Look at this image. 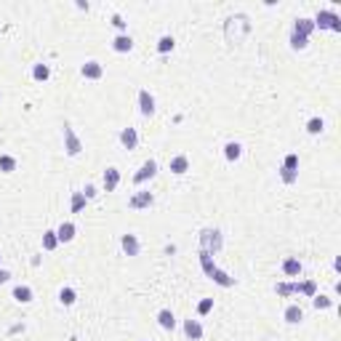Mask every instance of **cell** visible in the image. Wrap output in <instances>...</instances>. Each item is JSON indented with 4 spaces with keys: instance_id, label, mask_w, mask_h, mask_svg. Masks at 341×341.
I'll use <instances>...</instances> for the list:
<instances>
[{
    "instance_id": "cell-1",
    "label": "cell",
    "mask_w": 341,
    "mask_h": 341,
    "mask_svg": "<svg viewBox=\"0 0 341 341\" xmlns=\"http://www.w3.org/2000/svg\"><path fill=\"white\" fill-rule=\"evenodd\" d=\"M224 248V235L221 230H216V226H205V230H200V251L205 253H219Z\"/></svg>"
},
{
    "instance_id": "cell-2",
    "label": "cell",
    "mask_w": 341,
    "mask_h": 341,
    "mask_svg": "<svg viewBox=\"0 0 341 341\" xmlns=\"http://www.w3.org/2000/svg\"><path fill=\"white\" fill-rule=\"evenodd\" d=\"M315 27H320V30H330V32H341V16L333 11V8H320V11L315 14Z\"/></svg>"
},
{
    "instance_id": "cell-3",
    "label": "cell",
    "mask_w": 341,
    "mask_h": 341,
    "mask_svg": "<svg viewBox=\"0 0 341 341\" xmlns=\"http://www.w3.org/2000/svg\"><path fill=\"white\" fill-rule=\"evenodd\" d=\"M64 152H67L70 157H78L83 152V141H80L78 134H75V128L70 126V123H64Z\"/></svg>"
},
{
    "instance_id": "cell-4",
    "label": "cell",
    "mask_w": 341,
    "mask_h": 341,
    "mask_svg": "<svg viewBox=\"0 0 341 341\" xmlns=\"http://www.w3.org/2000/svg\"><path fill=\"white\" fill-rule=\"evenodd\" d=\"M155 205V195L152 192H144V189H139L128 197V208L131 211H144V208H152Z\"/></svg>"
},
{
    "instance_id": "cell-5",
    "label": "cell",
    "mask_w": 341,
    "mask_h": 341,
    "mask_svg": "<svg viewBox=\"0 0 341 341\" xmlns=\"http://www.w3.org/2000/svg\"><path fill=\"white\" fill-rule=\"evenodd\" d=\"M157 176V160H144V163H141V168L134 174V184L139 187V184H144V182H149V179H155Z\"/></svg>"
},
{
    "instance_id": "cell-6",
    "label": "cell",
    "mask_w": 341,
    "mask_h": 341,
    "mask_svg": "<svg viewBox=\"0 0 341 341\" xmlns=\"http://www.w3.org/2000/svg\"><path fill=\"white\" fill-rule=\"evenodd\" d=\"M139 112H141L144 118H152V115H155V96H152L147 88L139 91Z\"/></svg>"
},
{
    "instance_id": "cell-7",
    "label": "cell",
    "mask_w": 341,
    "mask_h": 341,
    "mask_svg": "<svg viewBox=\"0 0 341 341\" xmlns=\"http://www.w3.org/2000/svg\"><path fill=\"white\" fill-rule=\"evenodd\" d=\"M80 75H83L85 80H101V78H104V67H101V62H96V59L85 62L83 67H80Z\"/></svg>"
},
{
    "instance_id": "cell-8",
    "label": "cell",
    "mask_w": 341,
    "mask_h": 341,
    "mask_svg": "<svg viewBox=\"0 0 341 341\" xmlns=\"http://www.w3.org/2000/svg\"><path fill=\"white\" fill-rule=\"evenodd\" d=\"M101 184H104V192H115L118 184H120V168L109 165L107 170H104V176H101Z\"/></svg>"
},
{
    "instance_id": "cell-9",
    "label": "cell",
    "mask_w": 341,
    "mask_h": 341,
    "mask_svg": "<svg viewBox=\"0 0 341 341\" xmlns=\"http://www.w3.org/2000/svg\"><path fill=\"white\" fill-rule=\"evenodd\" d=\"M301 272H304V264H301L296 256H286V259H282V274H286V277H299Z\"/></svg>"
},
{
    "instance_id": "cell-10",
    "label": "cell",
    "mask_w": 341,
    "mask_h": 341,
    "mask_svg": "<svg viewBox=\"0 0 341 341\" xmlns=\"http://www.w3.org/2000/svg\"><path fill=\"white\" fill-rule=\"evenodd\" d=\"M120 248H123L126 256H139L141 253V243H139L136 235H123V238H120Z\"/></svg>"
},
{
    "instance_id": "cell-11",
    "label": "cell",
    "mask_w": 341,
    "mask_h": 341,
    "mask_svg": "<svg viewBox=\"0 0 341 341\" xmlns=\"http://www.w3.org/2000/svg\"><path fill=\"white\" fill-rule=\"evenodd\" d=\"M184 336L189 338V341H200L203 338V333H205V330H203V325H200V320H192V317H189V320H184Z\"/></svg>"
},
{
    "instance_id": "cell-12",
    "label": "cell",
    "mask_w": 341,
    "mask_h": 341,
    "mask_svg": "<svg viewBox=\"0 0 341 341\" xmlns=\"http://www.w3.org/2000/svg\"><path fill=\"white\" fill-rule=\"evenodd\" d=\"M131 48H134V37H131L128 32L115 35V40H112V51H118V53H128Z\"/></svg>"
},
{
    "instance_id": "cell-13",
    "label": "cell",
    "mask_w": 341,
    "mask_h": 341,
    "mask_svg": "<svg viewBox=\"0 0 341 341\" xmlns=\"http://www.w3.org/2000/svg\"><path fill=\"white\" fill-rule=\"evenodd\" d=\"M282 320H286L288 325H299L301 320H304V309H301L299 304H288L286 312H282Z\"/></svg>"
},
{
    "instance_id": "cell-14",
    "label": "cell",
    "mask_w": 341,
    "mask_h": 341,
    "mask_svg": "<svg viewBox=\"0 0 341 341\" xmlns=\"http://www.w3.org/2000/svg\"><path fill=\"white\" fill-rule=\"evenodd\" d=\"M75 235H78V226H75L72 221H62L59 230H56V238H59V243H72Z\"/></svg>"
},
{
    "instance_id": "cell-15",
    "label": "cell",
    "mask_w": 341,
    "mask_h": 341,
    "mask_svg": "<svg viewBox=\"0 0 341 341\" xmlns=\"http://www.w3.org/2000/svg\"><path fill=\"white\" fill-rule=\"evenodd\" d=\"M312 32H315V22H312V19H296V22H293V35H301V37H309Z\"/></svg>"
},
{
    "instance_id": "cell-16",
    "label": "cell",
    "mask_w": 341,
    "mask_h": 341,
    "mask_svg": "<svg viewBox=\"0 0 341 341\" xmlns=\"http://www.w3.org/2000/svg\"><path fill=\"white\" fill-rule=\"evenodd\" d=\"M211 280L216 282V286H221V288H235V286H238V280H235V277H232V274H226L224 269H219V267H216V269H213V274H211Z\"/></svg>"
},
{
    "instance_id": "cell-17",
    "label": "cell",
    "mask_w": 341,
    "mask_h": 341,
    "mask_svg": "<svg viewBox=\"0 0 341 341\" xmlns=\"http://www.w3.org/2000/svg\"><path fill=\"white\" fill-rule=\"evenodd\" d=\"M120 144L126 147V149H136V144H139L136 128H123V131H120Z\"/></svg>"
},
{
    "instance_id": "cell-18",
    "label": "cell",
    "mask_w": 341,
    "mask_h": 341,
    "mask_svg": "<svg viewBox=\"0 0 341 341\" xmlns=\"http://www.w3.org/2000/svg\"><path fill=\"white\" fill-rule=\"evenodd\" d=\"M187 170H189V157H187V155H176V157H170V174L184 176Z\"/></svg>"
},
{
    "instance_id": "cell-19",
    "label": "cell",
    "mask_w": 341,
    "mask_h": 341,
    "mask_svg": "<svg viewBox=\"0 0 341 341\" xmlns=\"http://www.w3.org/2000/svg\"><path fill=\"white\" fill-rule=\"evenodd\" d=\"M157 325L163 328V330H174L176 328V315L170 309H160L157 312Z\"/></svg>"
},
{
    "instance_id": "cell-20",
    "label": "cell",
    "mask_w": 341,
    "mask_h": 341,
    "mask_svg": "<svg viewBox=\"0 0 341 341\" xmlns=\"http://www.w3.org/2000/svg\"><path fill=\"white\" fill-rule=\"evenodd\" d=\"M224 157L230 160V163L240 160L243 157V144H240V141H226V144H224Z\"/></svg>"
},
{
    "instance_id": "cell-21",
    "label": "cell",
    "mask_w": 341,
    "mask_h": 341,
    "mask_svg": "<svg viewBox=\"0 0 341 341\" xmlns=\"http://www.w3.org/2000/svg\"><path fill=\"white\" fill-rule=\"evenodd\" d=\"M35 299V293L30 286H16L14 288V301H19V304H30V301Z\"/></svg>"
},
{
    "instance_id": "cell-22",
    "label": "cell",
    "mask_w": 341,
    "mask_h": 341,
    "mask_svg": "<svg viewBox=\"0 0 341 341\" xmlns=\"http://www.w3.org/2000/svg\"><path fill=\"white\" fill-rule=\"evenodd\" d=\"M293 293H304V296H315L317 293V282L315 280H304V282H293Z\"/></svg>"
},
{
    "instance_id": "cell-23",
    "label": "cell",
    "mask_w": 341,
    "mask_h": 341,
    "mask_svg": "<svg viewBox=\"0 0 341 341\" xmlns=\"http://www.w3.org/2000/svg\"><path fill=\"white\" fill-rule=\"evenodd\" d=\"M312 307H315L317 312L320 309H330V307H336V299L323 296V293H315V296H312Z\"/></svg>"
},
{
    "instance_id": "cell-24",
    "label": "cell",
    "mask_w": 341,
    "mask_h": 341,
    "mask_svg": "<svg viewBox=\"0 0 341 341\" xmlns=\"http://www.w3.org/2000/svg\"><path fill=\"white\" fill-rule=\"evenodd\" d=\"M75 301H78V293H75V288L64 286V288L59 291V304H62V307H72Z\"/></svg>"
},
{
    "instance_id": "cell-25",
    "label": "cell",
    "mask_w": 341,
    "mask_h": 341,
    "mask_svg": "<svg viewBox=\"0 0 341 341\" xmlns=\"http://www.w3.org/2000/svg\"><path fill=\"white\" fill-rule=\"evenodd\" d=\"M56 248H59L56 230H45V232H43V251H56Z\"/></svg>"
},
{
    "instance_id": "cell-26",
    "label": "cell",
    "mask_w": 341,
    "mask_h": 341,
    "mask_svg": "<svg viewBox=\"0 0 341 341\" xmlns=\"http://www.w3.org/2000/svg\"><path fill=\"white\" fill-rule=\"evenodd\" d=\"M32 78L35 80H40V83H45V80H48L51 78V67H48V64H32Z\"/></svg>"
},
{
    "instance_id": "cell-27",
    "label": "cell",
    "mask_w": 341,
    "mask_h": 341,
    "mask_svg": "<svg viewBox=\"0 0 341 341\" xmlns=\"http://www.w3.org/2000/svg\"><path fill=\"white\" fill-rule=\"evenodd\" d=\"M85 203H88V200H85L83 192H72V197H70V211H72V213H80L83 208H85Z\"/></svg>"
},
{
    "instance_id": "cell-28",
    "label": "cell",
    "mask_w": 341,
    "mask_h": 341,
    "mask_svg": "<svg viewBox=\"0 0 341 341\" xmlns=\"http://www.w3.org/2000/svg\"><path fill=\"white\" fill-rule=\"evenodd\" d=\"M176 48V40H174V35H163L157 40V53H170Z\"/></svg>"
},
{
    "instance_id": "cell-29",
    "label": "cell",
    "mask_w": 341,
    "mask_h": 341,
    "mask_svg": "<svg viewBox=\"0 0 341 341\" xmlns=\"http://www.w3.org/2000/svg\"><path fill=\"white\" fill-rule=\"evenodd\" d=\"M197 256H200V267H203V272L208 274V277H211V274H213V269H216V264H213V256H211V253H205V251H200Z\"/></svg>"
},
{
    "instance_id": "cell-30",
    "label": "cell",
    "mask_w": 341,
    "mask_h": 341,
    "mask_svg": "<svg viewBox=\"0 0 341 341\" xmlns=\"http://www.w3.org/2000/svg\"><path fill=\"white\" fill-rule=\"evenodd\" d=\"M323 128H325V120L323 118H309L307 120V134L317 136V134H323Z\"/></svg>"
},
{
    "instance_id": "cell-31",
    "label": "cell",
    "mask_w": 341,
    "mask_h": 341,
    "mask_svg": "<svg viewBox=\"0 0 341 341\" xmlns=\"http://www.w3.org/2000/svg\"><path fill=\"white\" fill-rule=\"evenodd\" d=\"M0 170H3V174H14L16 170V157L14 155H0Z\"/></svg>"
},
{
    "instance_id": "cell-32",
    "label": "cell",
    "mask_w": 341,
    "mask_h": 341,
    "mask_svg": "<svg viewBox=\"0 0 341 341\" xmlns=\"http://www.w3.org/2000/svg\"><path fill=\"white\" fill-rule=\"evenodd\" d=\"M307 45H309V37H301V35H293L291 32V48L293 51H304Z\"/></svg>"
},
{
    "instance_id": "cell-33",
    "label": "cell",
    "mask_w": 341,
    "mask_h": 341,
    "mask_svg": "<svg viewBox=\"0 0 341 341\" xmlns=\"http://www.w3.org/2000/svg\"><path fill=\"white\" fill-rule=\"evenodd\" d=\"M280 179H282V184H296V182H299V170L280 168Z\"/></svg>"
},
{
    "instance_id": "cell-34",
    "label": "cell",
    "mask_w": 341,
    "mask_h": 341,
    "mask_svg": "<svg viewBox=\"0 0 341 341\" xmlns=\"http://www.w3.org/2000/svg\"><path fill=\"white\" fill-rule=\"evenodd\" d=\"M274 293H277V296H282V299L293 296V282H277V286H274Z\"/></svg>"
},
{
    "instance_id": "cell-35",
    "label": "cell",
    "mask_w": 341,
    "mask_h": 341,
    "mask_svg": "<svg viewBox=\"0 0 341 341\" xmlns=\"http://www.w3.org/2000/svg\"><path fill=\"white\" fill-rule=\"evenodd\" d=\"M282 168H288V170H299V155H296V152L286 155V160H282Z\"/></svg>"
},
{
    "instance_id": "cell-36",
    "label": "cell",
    "mask_w": 341,
    "mask_h": 341,
    "mask_svg": "<svg viewBox=\"0 0 341 341\" xmlns=\"http://www.w3.org/2000/svg\"><path fill=\"white\" fill-rule=\"evenodd\" d=\"M211 309H213V299H203L200 304H197V315H200V317H205Z\"/></svg>"
},
{
    "instance_id": "cell-37",
    "label": "cell",
    "mask_w": 341,
    "mask_h": 341,
    "mask_svg": "<svg viewBox=\"0 0 341 341\" xmlns=\"http://www.w3.org/2000/svg\"><path fill=\"white\" fill-rule=\"evenodd\" d=\"M80 192L85 195V200H93V197L99 195V192H96V187H93V184H85V189H80Z\"/></svg>"
},
{
    "instance_id": "cell-38",
    "label": "cell",
    "mask_w": 341,
    "mask_h": 341,
    "mask_svg": "<svg viewBox=\"0 0 341 341\" xmlns=\"http://www.w3.org/2000/svg\"><path fill=\"white\" fill-rule=\"evenodd\" d=\"M112 24H115L118 30H126V22H123V16H120V14H115V16H112Z\"/></svg>"
},
{
    "instance_id": "cell-39",
    "label": "cell",
    "mask_w": 341,
    "mask_h": 341,
    "mask_svg": "<svg viewBox=\"0 0 341 341\" xmlns=\"http://www.w3.org/2000/svg\"><path fill=\"white\" fill-rule=\"evenodd\" d=\"M8 280H11V272L0 267V286H3V282H8Z\"/></svg>"
},
{
    "instance_id": "cell-40",
    "label": "cell",
    "mask_w": 341,
    "mask_h": 341,
    "mask_svg": "<svg viewBox=\"0 0 341 341\" xmlns=\"http://www.w3.org/2000/svg\"><path fill=\"white\" fill-rule=\"evenodd\" d=\"M333 269L341 272V256H336V259H333Z\"/></svg>"
},
{
    "instance_id": "cell-41",
    "label": "cell",
    "mask_w": 341,
    "mask_h": 341,
    "mask_svg": "<svg viewBox=\"0 0 341 341\" xmlns=\"http://www.w3.org/2000/svg\"><path fill=\"white\" fill-rule=\"evenodd\" d=\"M0 259H3V256H0Z\"/></svg>"
}]
</instances>
